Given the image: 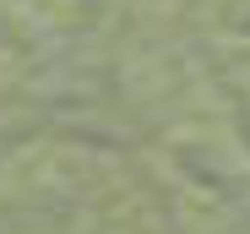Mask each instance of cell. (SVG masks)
I'll list each match as a JSON object with an SVG mask.
<instances>
[{
	"label": "cell",
	"mask_w": 250,
	"mask_h": 234,
	"mask_svg": "<svg viewBox=\"0 0 250 234\" xmlns=\"http://www.w3.org/2000/svg\"><path fill=\"white\" fill-rule=\"evenodd\" d=\"M0 202L131 213L136 196H131V169L109 147L71 142V136H38V142H22L0 164Z\"/></svg>",
	"instance_id": "6da1fadb"
}]
</instances>
